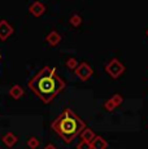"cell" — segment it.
I'll return each mask as SVG.
<instances>
[{
	"label": "cell",
	"mask_w": 148,
	"mask_h": 149,
	"mask_svg": "<svg viewBox=\"0 0 148 149\" xmlns=\"http://www.w3.org/2000/svg\"><path fill=\"white\" fill-rule=\"evenodd\" d=\"M27 86L44 104H50L65 88V82L53 68L44 66L30 79Z\"/></svg>",
	"instance_id": "6da1fadb"
},
{
	"label": "cell",
	"mask_w": 148,
	"mask_h": 149,
	"mask_svg": "<svg viewBox=\"0 0 148 149\" xmlns=\"http://www.w3.org/2000/svg\"><path fill=\"white\" fill-rule=\"evenodd\" d=\"M51 127L65 143H72L83 131V128L86 127V123L82 121L72 109L66 108L52 122Z\"/></svg>",
	"instance_id": "7a4b0ae2"
},
{
	"label": "cell",
	"mask_w": 148,
	"mask_h": 149,
	"mask_svg": "<svg viewBox=\"0 0 148 149\" xmlns=\"http://www.w3.org/2000/svg\"><path fill=\"white\" fill-rule=\"evenodd\" d=\"M105 71L112 77L113 79H117L119 75L125 71V66L121 61H118L117 58H112L107 65H105Z\"/></svg>",
	"instance_id": "3957f363"
},
{
	"label": "cell",
	"mask_w": 148,
	"mask_h": 149,
	"mask_svg": "<svg viewBox=\"0 0 148 149\" xmlns=\"http://www.w3.org/2000/svg\"><path fill=\"white\" fill-rule=\"evenodd\" d=\"M74 71H75V75L83 82L90 79L91 75L94 74L92 68H91L87 62H81V64H78V66H77V69Z\"/></svg>",
	"instance_id": "277c9868"
},
{
	"label": "cell",
	"mask_w": 148,
	"mask_h": 149,
	"mask_svg": "<svg viewBox=\"0 0 148 149\" xmlns=\"http://www.w3.org/2000/svg\"><path fill=\"white\" fill-rule=\"evenodd\" d=\"M13 34V27L5 19L0 21V40H5Z\"/></svg>",
	"instance_id": "5b68a950"
},
{
	"label": "cell",
	"mask_w": 148,
	"mask_h": 149,
	"mask_svg": "<svg viewBox=\"0 0 148 149\" xmlns=\"http://www.w3.org/2000/svg\"><path fill=\"white\" fill-rule=\"evenodd\" d=\"M29 10H30V13L33 14V16L39 17V16H42V14L44 13L45 5L42 1H38V0H36V1H34L33 4L29 7Z\"/></svg>",
	"instance_id": "8992f818"
},
{
	"label": "cell",
	"mask_w": 148,
	"mask_h": 149,
	"mask_svg": "<svg viewBox=\"0 0 148 149\" xmlns=\"http://www.w3.org/2000/svg\"><path fill=\"white\" fill-rule=\"evenodd\" d=\"M108 143L104 137L101 136H95V139L91 141V149H107Z\"/></svg>",
	"instance_id": "52a82bcc"
},
{
	"label": "cell",
	"mask_w": 148,
	"mask_h": 149,
	"mask_svg": "<svg viewBox=\"0 0 148 149\" xmlns=\"http://www.w3.org/2000/svg\"><path fill=\"white\" fill-rule=\"evenodd\" d=\"M79 135H81V139L83 140V141H89V143L92 141V140L95 139V136H96L95 132H94V131L91 130V128H89V127H84L83 131H82Z\"/></svg>",
	"instance_id": "ba28073f"
},
{
	"label": "cell",
	"mask_w": 148,
	"mask_h": 149,
	"mask_svg": "<svg viewBox=\"0 0 148 149\" xmlns=\"http://www.w3.org/2000/svg\"><path fill=\"white\" fill-rule=\"evenodd\" d=\"M45 40L50 43L51 45H57L59 43L61 42V35H60L57 31H51V33L47 35Z\"/></svg>",
	"instance_id": "9c48e42d"
},
{
	"label": "cell",
	"mask_w": 148,
	"mask_h": 149,
	"mask_svg": "<svg viewBox=\"0 0 148 149\" xmlns=\"http://www.w3.org/2000/svg\"><path fill=\"white\" fill-rule=\"evenodd\" d=\"M3 143H4L7 147H9V148H12L13 145L17 143V137H16V135L13 132H7L4 136H3Z\"/></svg>",
	"instance_id": "30bf717a"
},
{
	"label": "cell",
	"mask_w": 148,
	"mask_h": 149,
	"mask_svg": "<svg viewBox=\"0 0 148 149\" xmlns=\"http://www.w3.org/2000/svg\"><path fill=\"white\" fill-rule=\"evenodd\" d=\"M9 95L13 97V99H20L21 96H24V90H22L21 86L15 84L12 88L9 90Z\"/></svg>",
	"instance_id": "8fae6325"
},
{
	"label": "cell",
	"mask_w": 148,
	"mask_h": 149,
	"mask_svg": "<svg viewBox=\"0 0 148 149\" xmlns=\"http://www.w3.org/2000/svg\"><path fill=\"white\" fill-rule=\"evenodd\" d=\"M69 22H70V25H72V26H74V27H78L79 25L82 24V17L79 16V14H73V16L70 17Z\"/></svg>",
	"instance_id": "7c38bea8"
},
{
	"label": "cell",
	"mask_w": 148,
	"mask_h": 149,
	"mask_svg": "<svg viewBox=\"0 0 148 149\" xmlns=\"http://www.w3.org/2000/svg\"><path fill=\"white\" fill-rule=\"evenodd\" d=\"M66 68L70 69V70H75L77 66H78V62H77V58H74V57H70V58L66 60Z\"/></svg>",
	"instance_id": "4fadbf2b"
},
{
	"label": "cell",
	"mask_w": 148,
	"mask_h": 149,
	"mask_svg": "<svg viewBox=\"0 0 148 149\" xmlns=\"http://www.w3.org/2000/svg\"><path fill=\"white\" fill-rule=\"evenodd\" d=\"M39 144H40V143H39V140L36 139V137H30L29 140H27V147H29L30 149H36L39 147Z\"/></svg>",
	"instance_id": "5bb4252c"
},
{
	"label": "cell",
	"mask_w": 148,
	"mask_h": 149,
	"mask_svg": "<svg viewBox=\"0 0 148 149\" xmlns=\"http://www.w3.org/2000/svg\"><path fill=\"white\" fill-rule=\"evenodd\" d=\"M116 108H117V107H116L114 102H113L110 99H109V100H107V101L104 102V109H105V110H108V111H113Z\"/></svg>",
	"instance_id": "9a60e30c"
},
{
	"label": "cell",
	"mask_w": 148,
	"mask_h": 149,
	"mask_svg": "<svg viewBox=\"0 0 148 149\" xmlns=\"http://www.w3.org/2000/svg\"><path fill=\"white\" fill-rule=\"evenodd\" d=\"M110 100H112L113 102H114L116 107H118V105H121L122 102H124V97H122L121 95H118V93H116V95H113L112 97H110Z\"/></svg>",
	"instance_id": "2e32d148"
},
{
	"label": "cell",
	"mask_w": 148,
	"mask_h": 149,
	"mask_svg": "<svg viewBox=\"0 0 148 149\" xmlns=\"http://www.w3.org/2000/svg\"><path fill=\"white\" fill-rule=\"evenodd\" d=\"M77 149H91V143L89 141H79L78 145H77Z\"/></svg>",
	"instance_id": "e0dca14e"
},
{
	"label": "cell",
	"mask_w": 148,
	"mask_h": 149,
	"mask_svg": "<svg viewBox=\"0 0 148 149\" xmlns=\"http://www.w3.org/2000/svg\"><path fill=\"white\" fill-rule=\"evenodd\" d=\"M43 149H57V148H56L53 144H47V145H45V147H44Z\"/></svg>",
	"instance_id": "ac0fdd59"
},
{
	"label": "cell",
	"mask_w": 148,
	"mask_h": 149,
	"mask_svg": "<svg viewBox=\"0 0 148 149\" xmlns=\"http://www.w3.org/2000/svg\"><path fill=\"white\" fill-rule=\"evenodd\" d=\"M146 34H147V36H148V29H147V31H146Z\"/></svg>",
	"instance_id": "d6986e66"
}]
</instances>
